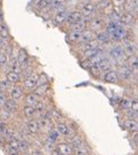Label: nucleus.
Returning a JSON list of instances; mask_svg holds the SVG:
<instances>
[{"mask_svg": "<svg viewBox=\"0 0 138 155\" xmlns=\"http://www.w3.org/2000/svg\"><path fill=\"white\" fill-rule=\"evenodd\" d=\"M97 11H98V7L97 4H94L92 1H86L84 2L81 7H79V12L82 14L83 18L85 20H91L94 15H97Z\"/></svg>", "mask_w": 138, "mask_h": 155, "instance_id": "nucleus-1", "label": "nucleus"}, {"mask_svg": "<svg viewBox=\"0 0 138 155\" xmlns=\"http://www.w3.org/2000/svg\"><path fill=\"white\" fill-rule=\"evenodd\" d=\"M106 27V21H105V16L104 15H94L91 20H89V25L88 29L92 30L93 32H99L101 30H105Z\"/></svg>", "mask_w": 138, "mask_h": 155, "instance_id": "nucleus-2", "label": "nucleus"}, {"mask_svg": "<svg viewBox=\"0 0 138 155\" xmlns=\"http://www.w3.org/2000/svg\"><path fill=\"white\" fill-rule=\"evenodd\" d=\"M108 55H109V58L113 61H115V62H120L121 60H123V59L126 58L123 47H122V45H120V44L113 45L109 48V51H108Z\"/></svg>", "mask_w": 138, "mask_h": 155, "instance_id": "nucleus-3", "label": "nucleus"}, {"mask_svg": "<svg viewBox=\"0 0 138 155\" xmlns=\"http://www.w3.org/2000/svg\"><path fill=\"white\" fill-rule=\"evenodd\" d=\"M109 37H110V41H115V43H120L121 41L122 43L124 39H128V30L126 29V27L119 24L116 30L110 35Z\"/></svg>", "mask_w": 138, "mask_h": 155, "instance_id": "nucleus-4", "label": "nucleus"}, {"mask_svg": "<svg viewBox=\"0 0 138 155\" xmlns=\"http://www.w3.org/2000/svg\"><path fill=\"white\" fill-rule=\"evenodd\" d=\"M122 47H123V51H124V55L127 58H130V56L136 55L137 53V46L133 43V40L130 39H124L122 41Z\"/></svg>", "mask_w": 138, "mask_h": 155, "instance_id": "nucleus-5", "label": "nucleus"}, {"mask_svg": "<svg viewBox=\"0 0 138 155\" xmlns=\"http://www.w3.org/2000/svg\"><path fill=\"white\" fill-rule=\"evenodd\" d=\"M37 86H38V75L37 74H32L23 79V87L25 90L33 91Z\"/></svg>", "mask_w": 138, "mask_h": 155, "instance_id": "nucleus-6", "label": "nucleus"}, {"mask_svg": "<svg viewBox=\"0 0 138 155\" xmlns=\"http://www.w3.org/2000/svg\"><path fill=\"white\" fill-rule=\"evenodd\" d=\"M116 71L120 76V79H124V81H129L133 77V70L128 67V64H119Z\"/></svg>", "mask_w": 138, "mask_h": 155, "instance_id": "nucleus-7", "label": "nucleus"}, {"mask_svg": "<svg viewBox=\"0 0 138 155\" xmlns=\"http://www.w3.org/2000/svg\"><path fill=\"white\" fill-rule=\"evenodd\" d=\"M103 81L109 84H117L120 82V76L116 70L112 69L106 72H103Z\"/></svg>", "mask_w": 138, "mask_h": 155, "instance_id": "nucleus-8", "label": "nucleus"}, {"mask_svg": "<svg viewBox=\"0 0 138 155\" xmlns=\"http://www.w3.org/2000/svg\"><path fill=\"white\" fill-rule=\"evenodd\" d=\"M135 21H136V16L131 12H122L120 15V24L123 27L131 25L133 23H135Z\"/></svg>", "mask_w": 138, "mask_h": 155, "instance_id": "nucleus-9", "label": "nucleus"}, {"mask_svg": "<svg viewBox=\"0 0 138 155\" xmlns=\"http://www.w3.org/2000/svg\"><path fill=\"white\" fill-rule=\"evenodd\" d=\"M68 13H69V11H68L67 8H61V9L55 12L54 17H53V21H54L55 24H58V25L65 24V23L67 22Z\"/></svg>", "mask_w": 138, "mask_h": 155, "instance_id": "nucleus-10", "label": "nucleus"}, {"mask_svg": "<svg viewBox=\"0 0 138 155\" xmlns=\"http://www.w3.org/2000/svg\"><path fill=\"white\" fill-rule=\"evenodd\" d=\"M7 94L11 99H14L17 101L23 97V89L19 85H12L7 91Z\"/></svg>", "mask_w": 138, "mask_h": 155, "instance_id": "nucleus-11", "label": "nucleus"}, {"mask_svg": "<svg viewBox=\"0 0 138 155\" xmlns=\"http://www.w3.org/2000/svg\"><path fill=\"white\" fill-rule=\"evenodd\" d=\"M82 18H83V16H82V14H81V12H79V9H72V11H70L68 13L66 24L72 25V24L78 22V21L82 20Z\"/></svg>", "mask_w": 138, "mask_h": 155, "instance_id": "nucleus-12", "label": "nucleus"}, {"mask_svg": "<svg viewBox=\"0 0 138 155\" xmlns=\"http://www.w3.org/2000/svg\"><path fill=\"white\" fill-rule=\"evenodd\" d=\"M55 148L62 155H74V148L69 143H58Z\"/></svg>", "mask_w": 138, "mask_h": 155, "instance_id": "nucleus-13", "label": "nucleus"}, {"mask_svg": "<svg viewBox=\"0 0 138 155\" xmlns=\"http://www.w3.org/2000/svg\"><path fill=\"white\" fill-rule=\"evenodd\" d=\"M38 121V124H39V127H40V130L42 131H45V132H50L52 130H54V124H53V121L52 120H46V118H39L37 120Z\"/></svg>", "mask_w": 138, "mask_h": 155, "instance_id": "nucleus-14", "label": "nucleus"}, {"mask_svg": "<svg viewBox=\"0 0 138 155\" xmlns=\"http://www.w3.org/2000/svg\"><path fill=\"white\" fill-rule=\"evenodd\" d=\"M54 130L59 133V136H60V137H69L70 130H69V127L67 125L66 123H63V122L55 123Z\"/></svg>", "mask_w": 138, "mask_h": 155, "instance_id": "nucleus-15", "label": "nucleus"}, {"mask_svg": "<svg viewBox=\"0 0 138 155\" xmlns=\"http://www.w3.org/2000/svg\"><path fill=\"white\" fill-rule=\"evenodd\" d=\"M88 25H89L88 20L82 18V20H79L78 22L74 23L72 25H69V28H70V31H79V32H83L84 30L88 29Z\"/></svg>", "mask_w": 138, "mask_h": 155, "instance_id": "nucleus-16", "label": "nucleus"}, {"mask_svg": "<svg viewBox=\"0 0 138 155\" xmlns=\"http://www.w3.org/2000/svg\"><path fill=\"white\" fill-rule=\"evenodd\" d=\"M40 101H42V98H40L39 95H37L35 92H30V93H28L27 97H25V105H28V106L36 107Z\"/></svg>", "mask_w": 138, "mask_h": 155, "instance_id": "nucleus-17", "label": "nucleus"}, {"mask_svg": "<svg viewBox=\"0 0 138 155\" xmlns=\"http://www.w3.org/2000/svg\"><path fill=\"white\" fill-rule=\"evenodd\" d=\"M6 81L9 84H12V85H16V84L21 82V74L9 70L6 74Z\"/></svg>", "mask_w": 138, "mask_h": 155, "instance_id": "nucleus-18", "label": "nucleus"}, {"mask_svg": "<svg viewBox=\"0 0 138 155\" xmlns=\"http://www.w3.org/2000/svg\"><path fill=\"white\" fill-rule=\"evenodd\" d=\"M123 127H124V129L127 131L131 132L133 134L138 132V121H136V120H129V118H127L124 121V123H123Z\"/></svg>", "mask_w": 138, "mask_h": 155, "instance_id": "nucleus-19", "label": "nucleus"}, {"mask_svg": "<svg viewBox=\"0 0 138 155\" xmlns=\"http://www.w3.org/2000/svg\"><path fill=\"white\" fill-rule=\"evenodd\" d=\"M27 130L31 134H37L40 131V127H39L38 121L36 118H32V120H28L27 122Z\"/></svg>", "mask_w": 138, "mask_h": 155, "instance_id": "nucleus-20", "label": "nucleus"}, {"mask_svg": "<svg viewBox=\"0 0 138 155\" xmlns=\"http://www.w3.org/2000/svg\"><path fill=\"white\" fill-rule=\"evenodd\" d=\"M97 66L99 67V69L101 70V72H106L108 70H112V59L110 58H107L105 56L103 60H100Z\"/></svg>", "mask_w": 138, "mask_h": 155, "instance_id": "nucleus-21", "label": "nucleus"}, {"mask_svg": "<svg viewBox=\"0 0 138 155\" xmlns=\"http://www.w3.org/2000/svg\"><path fill=\"white\" fill-rule=\"evenodd\" d=\"M16 59L17 61L21 63V66L25 67L29 63V55H28L27 51L23 50V48H20L19 52H17V55H16Z\"/></svg>", "mask_w": 138, "mask_h": 155, "instance_id": "nucleus-22", "label": "nucleus"}, {"mask_svg": "<svg viewBox=\"0 0 138 155\" xmlns=\"http://www.w3.org/2000/svg\"><path fill=\"white\" fill-rule=\"evenodd\" d=\"M127 64H128V67L133 70V75L138 74V55L137 54L133 56H130V58H128Z\"/></svg>", "mask_w": 138, "mask_h": 155, "instance_id": "nucleus-23", "label": "nucleus"}, {"mask_svg": "<svg viewBox=\"0 0 138 155\" xmlns=\"http://www.w3.org/2000/svg\"><path fill=\"white\" fill-rule=\"evenodd\" d=\"M101 45L100 43L97 40V39H92L88 43H82L81 44V50L85 51V50H94V48H100Z\"/></svg>", "mask_w": 138, "mask_h": 155, "instance_id": "nucleus-24", "label": "nucleus"}, {"mask_svg": "<svg viewBox=\"0 0 138 155\" xmlns=\"http://www.w3.org/2000/svg\"><path fill=\"white\" fill-rule=\"evenodd\" d=\"M68 41L72 43V44H79L81 43V39H82V32L79 31H70L67 36Z\"/></svg>", "mask_w": 138, "mask_h": 155, "instance_id": "nucleus-25", "label": "nucleus"}, {"mask_svg": "<svg viewBox=\"0 0 138 155\" xmlns=\"http://www.w3.org/2000/svg\"><path fill=\"white\" fill-rule=\"evenodd\" d=\"M96 39L99 41L100 45H104L106 43H109L110 41L109 35L106 32V30H101V31L96 33Z\"/></svg>", "mask_w": 138, "mask_h": 155, "instance_id": "nucleus-26", "label": "nucleus"}, {"mask_svg": "<svg viewBox=\"0 0 138 155\" xmlns=\"http://www.w3.org/2000/svg\"><path fill=\"white\" fill-rule=\"evenodd\" d=\"M50 89H51L50 84H44V85H38L36 89L33 90L32 92H35V93L37 94V95H39L40 98H43V97H45L46 94L49 93Z\"/></svg>", "mask_w": 138, "mask_h": 155, "instance_id": "nucleus-27", "label": "nucleus"}, {"mask_svg": "<svg viewBox=\"0 0 138 155\" xmlns=\"http://www.w3.org/2000/svg\"><path fill=\"white\" fill-rule=\"evenodd\" d=\"M22 113H23V116L28 118V120H32L35 118V114H36V108L32 107V106H28L25 105L22 108Z\"/></svg>", "mask_w": 138, "mask_h": 155, "instance_id": "nucleus-28", "label": "nucleus"}, {"mask_svg": "<svg viewBox=\"0 0 138 155\" xmlns=\"http://www.w3.org/2000/svg\"><path fill=\"white\" fill-rule=\"evenodd\" d=\"M69 144L72 145V147L75 150V148H78V147H81L84 145V140L81 136H78V134H74L70 137V140H69Z\"/></svg>", "mask_w": 138, "mask_h": 155, "instance_id": "nucleus-29", "label": "nucleus"}, {"mask_svg": "<svg viewBox=\"0 0 138 155\" xmlns=\"http://www.w3.org/2000/svg\"><path fill=\"white\" fill-rule=\"evenodd\" d=\"M103 51V48L100 47V48H94V50H85V51H82V60H89V59H91V58H93L94 55H97L98 53H100Z\"/></svg>", "mask_w": 138, "mask_h": 155, "instance_id": "nucleus-30", "label": "nucleus"}, {"mask_svg": "<svg viewBox=\"0 0 138 155\" xmlns=\"http://www.w3.org/2000/svg\"><path fill=\"white\" fill-rule=\"evenodd\" d=\"M5 109H7L8 111H11L12 114L13 113H16L17 110H19V104H17V101L16 100H14V99H9L7 100V102L5 104Z\"/></svg>", "mask_w": 138, "mask_h": 155, "instance_id": "nucleus-31", "label": "nucleus"}, {"mask_svg": "<svg viewBox=\"0 0 138 155\" xmlns=\"http://www.w3.org/2000/svg\"><path fill=\"white\" fill-rule=\"evenodd\" d=\"M92 39H96V32H93V31L90 30V29H86V30H84L82 32V39H81V43H79V44H82V43H88V41L92 40Z\"/></svg>", "mask_w": 138, "mask_h": 155, "instance_id": "nucleus-32", "label": "nucleus"}, {"mask_svg": "<svg viewBox=\"0 0 138 155\" xmlns=\"http://www.w3.org/2000/svg\"><path fill=\"white\" fill-rule=\"evenodd\" d=\"M66 2L67 0H51V9L53 11H59L61 8H66Z\"/></svg>", "mask_w": 138, "mask_h": 155, "instance_id": "nucleus-33", "label": "nucleus"}, {"mask_svg": "<svg viewBox=\"0 0 138 155\" xmlns=\"http://www.w3.org/2000/svg\"><path fill=\"white\" fill-rule=\"evenodd\" d=\"M112 6L114 7V11L119 14H121L123 12V6H124V2L126 0H109Z\"/></svg>", "mask_w": 138, "mask_h": 155, "instance_id": "nucleus-34", "label": "nucleus"}, {"mask_svg": "<svg viewBox=\"0 0 138 155\" xmlns=\"http://www.w3.org/2000/svg\"><path fill=\"white\" fill-rule=\"evenodd\" d=\"M9 67H11V70L12 71H15V72H19V74H21L22 72V66H21V63L17 61V59H12L11 62H9Z\"/></svg>", "mask_w": 138, "mask_h": 155, "instance_id": "nucleus-35", "label": "nucleus"}, {"mask_svg": "<svg viewBox=\"0 0 138 155\" xmlns=\"http://www.w3.org/2000/svg\"><path fill=\"white\" fill-rule=\"evenodd\" d=\"M0 37L5 39H9L11 37V32H9V29L7 27V24L5 22L0 23Z\"/></svg>", "mask_w": 138, "mask_h": 155, "instance_id": "nucleus-36", "label": "nucleus"}, {"mask_svg": "<svg viewBox=\"0 0 138 155\" xmlns=\"http://www.w3.org/2000/svg\"><path fill=\"white\" fill-rule=\"evenodd\" d=\"M120 107H121L122 110L127 111L131 109V99L129 98H122L120 101Z\"/></svg>", "mask_w": 138, "mask_h": 155, "instance_id": "nucleus-37", "label": "nucleus"}, {"mask_svg": "<svg viewBox=\"0 0 138 155\" xmlns=\"http://www.w3.org/2000/svg\"><path fill=\"white\" fill-rule=\"evenodd\" d=\"M59 133L56 132L55 130H52V131H50V132L47 133V144H54V143H56L58 141V139H59Z\"/></svg>", "mask_w": 138, "mask_h": 155, "instance_id": "nucleus-38", "label": "nucleus"}, {"mask_svg": "<svg viewBox=\"0 0 138 155\" xmlns=\"http://www.w3.org/2000/svg\"><path fill=\"white\" fill-rule=\"evenodd\" d=\"M51 114H52V120H53L55 123L62 122L63 115H62V113H61L60 110H58V109H51Z\"/></svg>", "mask_w": 138, "mask_h": 155, "instance_id": "nucleus-39", "label": "nucleus"}, {"mask_svg": "<svg viewBox=\"0 0 138 155\" xmlns=\"http://www.w3.org/2000/svg\"><path fill=\"white\" fill-rule=\"evenodd\" d=\"M9 62V56L4 50H0V66H6Z\"/></svg>", "mask_w": 138, "mask_h": 155, "instance_id": "nucleus-40", "label": "nucleus"}, {"mask_svg": "<svg viewBox=\"0 0 138 155\" xmlns=\"http://www.w3.org/2000/svg\"><path fill=\"white\" fill-rule=\"evenodd\" d=\"M88 70L90 71V74H91L93 77H99L100 75L103 74V72H101V70L99 69V67L97 66V64H94V66H91L88 69Z\"/></svg>", "mask_w": 138, "mask_h": 155, "instance_id": "nucleus-41", "label": "nucleus"}, {"mask_svg": "<svg viewBox=\"0 0 138 155\" xmlns=\"http://www.w3.org/2000/svg\"><path fill=\"white\" fill-rule=\"evenodd\" d=\"M44 84H50V78L45 72H42L38 75V85H44Z\"/></svg>", "mask_w": 138, "mask_h": 155, "instance_id": "nucleus-42", "label": "nucleus"}, {"mask_svg": "<svg viewBox=\"0 0 138 155\" xmlns=\"http://www.w3.org/2000/svg\"><path fill=\"white\" fill-rule=\"evenodd\" d=\"M89 150L85 147V145H83L78 148H75L74 150V155H89Z\"/></svg>", "mask_w": 138, "mask_h": 155, "instance_id": "nucleus-43", "label": "nucleus"}, {"mask_svg": "<svg viewBox=\"0 0 138 155\" xmlns=\"http://www.w3.org/2000/svg\"><path fill=\"white\" fill-rule=\"evenodd\" d=\"M9 87H11V84L8 83L6 79L0 81V93H7Z\"/></svg>", "mask_w": 138, "mask_h": 155, "instance_id": "nucleus-44", "label": "nucleus"}, {"mask_svg": "<svg viewBox=\"0 0 138 155\" xmlns=\"http://www.w3.org/2000/svg\"><path fill=\"white\" fill-rule=\"evenodd\" d=\"M127 116L129 120H136L138 121V111H133V110H127Z\"/></svg>", "mask_w": 138, "mask_h": 155, "instance_id": "nucleus-45", "label": "nucleus"}, {"mask_svg": "<svg viewBox=\"0 0 138 155\" xmlns=\"http://www.w3.org/2000/svg\"><path fill=\"white\" fill-rule=\"evenodd\" d=\"M11 115H12L11 111H8L7 109H5V108H2V110L0 111V118H4V120H8Z\"/></svg>", "mask_w": 138, "mask_h": 155, "instance_id": "nucleus-46", "label": "nucleus"}, {"mask_svg": "<svg viewBox=\"0 0 138 155\" xmlns=\"http://www.w3.org/2000/svg\"><path fill=\"white\" fill-rule=\"evenodd\" d=\"M8 99H9V97L7 93H0V106H5Z\"/></svg>", "mask_w": 138, "mask_h": 155, "instance_id": "nucleus-47", "label": "nucleus"}, {"mask_svg": "<svg viewBox=\"0 0 138 155\" xmlns=\"http://www.w3.org/2000/svg\"><path fill=\"white\" fill-rule=\"evenodd\" d=\"M8 39H5L2 38V37H0V50H6V47L8 46V41H7Z\"/></svg>", "mask_w": 138, "mask_h": 155, "instance_id": "nucleus-48", "label": "nucleus"}, {"mask_svg": "<svg viewBox=\"0 0 138 155\" xmlns=\"http://www.w3.org/2000/svg\"><path fill=\"white\" fill-rule=\"evenodd\" d=\"M6 150H7V152H8L9 155H19V150L11 147V146H8V145H6Z\"/></svg>", "mask_w": 138, "mask_h": 155, "instance_id": "nucleus-49", "label": "nucleus"}, {"mask_svg": "<svg viewBox=\"0 0 138 155\" xmlns=\"http://www.w3.org/2000/svg\"><path fill=\"white\" fill-rule=\"evenodd\" d=\"M131 110L138 111V99L131 100Z\"/></svg>", "mask_w": 138, "mask_h": 155, "instance_id": "nucleus-50", "label": "nucleus"}, {"mask_svg": "<svg viewBox=\"0 0 138 155\" xmlns=\"http://www.w3.org/2000/svg\"><path fill=\"white\" fill-rule=\"evenodd\" d=\"M6 127H7V124L5 122H0V134L4 132V130H5Z\"/></svg>", "mask_w": 138, "mask_h": 155, "instance_id": "nucleus-51", "label": "nucleus"}, {"mask_svg": "<svg viewBox=\"0 0 138 155\" xmlns=\"http://www.w3.org/2000/svg\"><path fill=\"white\" fill-rule=\"evenodd\" d=\"M30 155H44L43 153H42V150H32V152H31V154Z\"/></svg>", "mask_w": 138, "mask_h": 155, "instance_id": "nucleus-52", "label": "nucleus"}, {"mask_svg": "<svg viewBox=\"0 0 138 155\" xmlns=\"http://www.w3.org/2000/svg\"><path fill=\"white\" fill-rule=\"evenodd\" d=\"M50 155H62V154H61L60 152L56 150V148H53V150H52V152H51Z\"/></svg>", "mask_w": 138, "mask_h": 155, "instance_id": "nucleus-53", "label": "nucleus"}, {"mask_svg": "<svg viewBox=\"0 0 138 155\" xmlns=\"http://www.w3.org/2000/svg\"><path fill=\"white\" fill-rule=\"evenodd\" d=\"M4 22V12H2V8H1V5H0V23Z\"/></svg>", "mask_w": 138, "mask_h": 155, "instance_id": "nucleus-54", "label": "nucleus"}, {"mask_svg": "<svg viewBox=\"0 0 138 155\" xmlns=\"http://www.w3.org/2000/svg\"><path fill=\"white\" fill-rule=\"evenodd\" d=\"M133 141H135V144H137V145H138V132L133 133Z\"/></svg>", "mask_w": 138, "mask_h": 155, "instance_id": "nucleus-55", "label": "nucleus"}, {"mask_svg": "<svg viewBox=\"0 0 138 155\" xmlns=\"http://www.w3.org/2000/svg\"><path fill=\"white\" fill-rule=\"evenodd\" d=\"M135 82H136V84L138 85V74H136V75H135Z\"/></svg>", "mask_w": 138, "mask_h": 155, "instance_id": "nucleus-56", "label": "nucleus"}, {"mask_svg": "<svg viewBox=\"0 0 138 155\" xmlns=\"http://www.w3.org/2000/svg\"><path fill=\"white\" fill-rule=\"evenodd\" d=\"M133 1H135V4H136V6L138 7V0H133Z\"/></svg>", "mask_w": 138, "mask_h": 155, "instance_id": "nucleus-57", "label": "nucleus"}, {"mask_svg": "<svg viewBox=\"0 0 138 155\" xmlns=\"http://www.w3.org/2000/svg\"><path fill=\"white\" fill-rule=\"evenodd\" d=\"M136 99H138V91L136 92Z\"/></svg>", "mask_w": 138, "mask_h": 155, "instance_id": "nucleus-58", "label": "nucleus"}, {"mask_svg": "<svg viewBox=\"0 0 138 155\" xmlns=\"http://www.w3.org/2000/svg\"><path fill=\"white\" fill-rule=\"evenodd\" d=\"M2 110V106H0V111Z\"/></svg>", "mask_w": 138, "mask_h": 155, "instance_id": "nucleus-59", "label": "nucleus"}, {"mask_svg": "<svg viewBox=\"0 0 138 155\" xmlns=\"http://www.w3.org/2000/svg\"><path fill=\"white\" fill-rule=\"evenodd\" d=\"M22 155H30V154H28V153H23Z\"/></svg>", "mask_w": 138, "mask_h": 155, "instance_id": "nucleus-60", "label": "nucleus"}]
</instances>
